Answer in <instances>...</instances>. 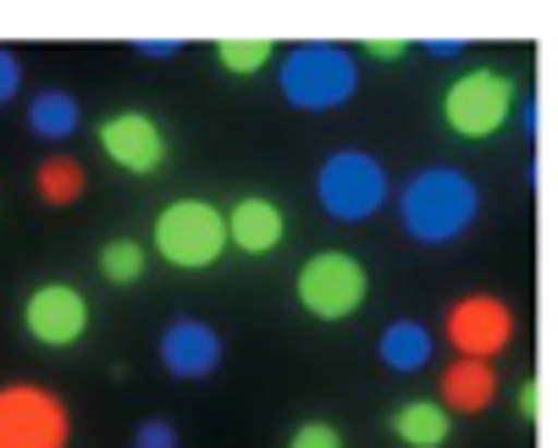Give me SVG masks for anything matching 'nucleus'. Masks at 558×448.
I'll return each instance as SVG.
<instances>
[{"label": "nucleus", "mask_w": 558, "mask_h": 448, "mask_svg": "<svg viewBox=\"0 0 558 448\" xmlns=\"http://www.w3.org/2000/svg\"><path fill=\"white\" fill-rule=\"evenodd\" d=\"M482 210V194L459 167H426L404 183L398 194V216H404V233L415 244H453L464 239V228Z\"/></svg>", "instance_id": "1"}, {"label": "nucleus", "mask_w": 558, "mask_h": 448, "mask_svg": "<svg viewBox=\"0 0 558 448\" xmlns=\"http://www.w3.org/2000/svg\"><path fill=\"white\" fill-rule=\"evenodd\" d=\"M277 89L293 111H338L354 89H360V72H354V56L349 45H332V39H304L282 56L277 66Z\"/></svg>", "instance_id": "2"}, {"label": "nucleus", "mask_w": 558, "mask_h": 448, "mask_svg": "<svg viewBox=\"0 0 558 448\" xmlns=\"http://www.w3.org/2000/svg\"><path fill=\"white\" fill-rule=\"evenodd\" d=\"M227 250V216L210 199H178L155 216V255L178 271H205Z\"/></svg>", "instance_id": "3"}, {"label": "nucleus", "mask_w": 558, "mask_h": 448, "mask_svg": "<svg viewBox=\"0 0 558 448\" xmlns=\"http://www.w3.org/2000/svg\"><path fill=\"white\" fill-rule=\"evenodd\" d=\"M315 199L332 221H371L387 205V167L365 149H338L315 172Z\"/></svg>", "instance_id": "4"}, {"label": "nucleus", "mask_w": 558, "mask_h": 448, "mask_svg": "<svg viewBox=\"0 0 558 448\" xmlns=\"http://www.w3.org/2000/svg\"><path fill=\"white\" fill-rule=\"evenodd\" d=\"M293 293H299V305H304L315 322H343V316H354V311L365 305L371 271H365V261L349 255V250H322V255H310V261L299 266Z\"/></svg>", "instance_id": "5"}, {"label": "nucleus", "mask_w": 558, "mask_h": 448, "mask_svg": "<svg viewBox=\"0 0 558 448\" xmlns=\"http://www.w3.org/2000/svg\"><path fill=\"white\" fill-rule=\"evenodd\" d=\"M72 415L61 393L39 383H7L0 388V448H66Z\"/></svg>", "instance_id": "6"}, {"label": "nucleus", "mask_w": 558, "mask_h": 448, "mask_svg": "<svg viewBox=\"0 0 558 448\" xmlns=\"http://www.w3.org/2000/svg\"><path fill=\"white\" fill-rule=\"evenodd\" d=\"M514 111V84L504 72L482 66V72H464V78L442 95V122L459 133V138H493Z\"/></svg>", "instance_id": "7"}, {"label": "nucleus", "mask_w": 558, "mask_h": 448, "mask_svg": "<svg viewBox=\"0 0 558 448\" xmlns=\"http://www.w3.org/2000/svg\"><path fill=\"white\" fill-rule=\"evenodd\" d=\"M442 338L459 349V360H498L514 343V311L498 293H464L442 316Z\"/></svg>", "instance_id": "8"}, {"label": "nucleus", "mask_w": 558, "mask_h": 448, "mask_svg": "<svg viewBox=\"0 0 558 448\" xmlns=\"http://www.w3.org/2000/svg\"><path fill=\"white\" fill-rule=\"evenodd\" d=\"M23 327L45 349H72V343H84V332H89V299L77 293L72 282H39L23 299Z\"/></svg>", "instance_id": "9"}, {"label": "nucleus", "mask_w": 558, "mask_h": 448, "mask_svg": "<svg viewBox=\"0 0 558 448\" xmlns=\"http://www.w3.org/2000/svg\"><path fill=\"white\" fill-rule=\"evenodd\" d=\"M100 149L133 178H149L167 167V133L149 111H111L100 122Z\"/></svg>", "instance_id": "10"}, {"label": "nucleus", "mask_w": 558, "mask_h": 448, "mask_svg": "<svg viewBox=\"0 0 558 448\" xmlns=\"http://www.w3.org/2000/svg\"><path fill=\"white\" fill-rule=\"evenodd\" d=\"M161 365L172 371V377H183V383L210 377V371L221 365V332L210 322H194V316L172 322L161 332Z\"/></svg>", "instance_id": "11"}, {"label": "nucleus", "mask_w": 558, "mask_h": 448, "mask_svg": "<svg viewBox=\"0 0 558 448\" xmlns=\"http://www.w3.org/2000/svg\"><path fill=\"white\" fill-rule=\"evenodd\" d=\"M288 239V216L277 199L266 194H244L232 210H227V244H238L244 255H266Z\"/></svg>", "instance_id": "12"}, {"label": "nucleus", "mask_w": 558, "mask_h": 448, "mask_svg": "<svg viewBox=\"0 0 558 448\" xmlns=\"http://www.w3.org/2000/svg\"><path fill=\"white\" fill-rule=\"evenodd\" d=\"M498 399V371L493 360H448L442 365V393L437 404L448 415H482Z\"/></svg>", "instance_id": "13"}, {"label": "nucleus", "mask_w": 558, "mask_h": 448, "mask_svg": "<svg viewBox=\"0 0 558 448\" xmlns=\"http://www.w3.org/2000/svg\"><path fill=\"white\" fill-rule=\"evenodd\" d=\"M432 349H437V338H432V327H426V322H392V327H381V338H376L381 365H387V371H398V377L421 371V365L432 360Z\"/></svg>", "instance_id": "14"}, {"label": "nucleus", "mask_w": 558, "mask_h": 448, "mask_svg": "<svg viewBox=\"0 0 558 448\" xmlns=\"http://www.w3.org/2000/svg\"><path fill=\"white\" fill-rule=\"evenodd\" d=\"M453 432V415L437 404V399H415V404H398L392 415V437L404 448H442Z\"/></svg>", "instance_id": "15"}, {"label": "nucleus", "mask_w": 558, "mask_h": 448, "mask_svg": "<svg viewBox=\"0 0 558 448\" xmlns=\"http://www.w3.org/2000/svg\"><path fill=\"white\" fill-rule=\"evenodd\" d=\"M34 189H39V199H45V205H77V199H84V189H89V172H84V161H77V156L56 149V156H45V161H39Z\"/></svg>", "instance_id": "16"}, {"label": "nucleus", "mask_w": 558, "mask_h": 448, "mask_svg": "<svg viewBox=\"0 0 558 448\" xmlns=\"http://www.w3.org/2000/svg\"><path fill=\"white\" fill-rule=\"evenodd\" d=\"M77 122H84V106H77V95H66V89H45V95H34V106H28V128H34L39 138H50V144L72 138Z\"/></svg>", "instance_id": "17"}, {"label": "nucleus", "mask_w": 558, "mask_h": 448, "mask_svg": "<svg viewBox=\"0 0 558 448\" xmlns=\"http://www.w3.org/2000/svg\"><path fill=\"white\" fill-rule=\"evenodd\" d=\"M100 271H106V282L133 288V282L144 277V250H138L133 239H111V244L100 250Z\"/></svg>", "instance_id": "18"}, {"label": "nucleus", "mask_w": 558, "mask_h": 448, "mask_svg": "<svg viewBox=\"0 0 558 448\" xmlns=\"http://www.w3.org/2000/svg\"><path fill=\"white\" fill-rule=\"evenodd\" d=\"M266 56H271V39H221L216 45V61L227 72H260Z\"/></svg>", "instance_id": "19"}, {"label": "nucleus", "mask_w": 558, "mask_h": 448, "mask_svg": "<svg viewBox=\"0 0 558 448\" xmlns=\"http://www.w3.org/2000/svg\"><path fill=\"white\" fill-rule=\"evenodd\" d=\"M288 448H343V432L332 421H299L293 437H288Z\"/></svg>", "instance_id": "20"}, {"label": "nucleus", "mask_w": 558, "mask_h": 448, "mask_svg": "<svg viewBox=\"0 0 558 448\" xmlns=\"http://www.w3.org/2000/svg\"><path fill=\"white\" fill-rule=\"evenodd\" d=\"M133 448H178V426L172 421H138L133 426Z\"/></svg>", "instance_id": "21"}, {"label": "nucleus", "mask_w": 558, "mask_h": 448, "mask_svg": "<svg viewBox=\"0 0 558 448\" xmlns=\"http://www.w3.org/2000/svg\"><path fill=\"white\" fill-rule=\"evenodd\" d=\"M17 89H23V61H17V50L0 45V106H12Z\"/></svg>", "instance_id": "22"}, {"label": "nucleus", "mask_w": 558, "mask_h": 448, "mask_svg": "<svg viewBox=\"0 0 558 448\" xmlns=\"http://www.w3.org/2000/svg\"><path fill=\"white\" fill-rule=\"evenodd\" d=\"M360 50H371V56H376V61H398V56H404V50H410V45H404V39H365V45H360Z\"/></svg>", "instance_id": "23"}, {"label": "nucleus", "mask_w": 558, "mask_h": 448, "mask_svg": "<svg viewBox=\"0 0 558 448\" xmlns=\"http://www.w3.org/2000/svg\"><path fill=\"white\" fill-rule=\"evenodd\" d=\"M520 415H525V421L542 415V383H525V388H520Z\"/></svg>", "instance_id": "24"}, {"label": "nucleus", "mask_w": 558, "mask_h": 448, "mask_svg": "<svg viewBox=\"0 0 558 448\" xmlns=\"http://www.w3.org/2000/svg\"><path fill=\"white\" fill-rule=\"evenodd\" d=\"M133 50H144V56H155V61H161V56H172V50H178V39H138Z\"/></svg>", "instance_id": "25"}, {"label": "nucleus", "mask_w": 558, "mask_h": 448, "mask_svg": "<svg viewBox=\"0 0 558 448\" xmlns=\"http://www.w3.org/2000/svg\"><path fill=\"white\" fill-rule=\"evenodd\" d=\"M426 50H432V56H459V50H464V39H432Z\"/></svg>", "instance_id": "26"}]
</instances>
